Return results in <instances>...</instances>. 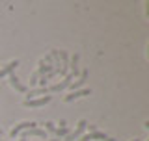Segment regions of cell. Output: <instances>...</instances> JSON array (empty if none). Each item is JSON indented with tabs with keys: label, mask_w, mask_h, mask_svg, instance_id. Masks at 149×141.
Returning a JSON list of instances; mask_svg holds the SVG:
<instances>
[{
	"label": "cell",
	"mask_w": 149,
	"mask_h": 141,
	"mask_svg": "<svg viewBox=\"0 0 149 141\" xmlns=\"http://www.w3.org/2000/svg\"><path fill=\"white\" fill-rule=\"evenodd\" d=\"M32 128H37V123H34V121H24V123H19L11 128V132H9V138L15 139L21 132H24V130H32Z\"/></svg>",
	"instance_id": "6da1fadb"
},
{
	"label": "cell",
	"mask_w": 149,
	"mask_h": 141,
	"mask_svg": "<svg viewBox=\"0 0 149 141\" xmlns=\"http://www.w3.org/2000/svg\"><path fill=\"white\" fill-rule=\"evenodd\" d=\"M86 126H88V121L86 119H80L77 124V128H74V132H71L69 135H65L63 141H77L80 135H84V132H86Z\"/></svg>",
	"instance_id": "7a4b0ae2"
},
{
	"label": "cell",
	"mask_w": 149,
	"mask_h": 141,
	"mask_svg": "<svg viewBox=\"0 0 149 141\" xmlns=\"http://www.w3.org/2000/svg\"><path fill=\"white\" fill-rule=\"evenodd\" d=\"M50 95H45V97H37V98H32V100H24V106L26 108H41L45 104H49L50 102Z\"/></svg>",
	"instance_id": "3957f363"
},
{
	"label": "cell",
	"mask_w": 149,
	"mask_h": 141,
	"mask_svg": "<svg viewBox=\"0 0 149 141\" xmlns=\"http://www.w3.org/2000/svg\"><path fill=\"white\" fill-rule=\"evenodd\" d=\"M73 82V74H67L60 84H54V86H50V87H47V91H50V93H58V91H63V89H67L69 87V84Z\"/></svg>",
	"instance_id": "277c9868"
},
{
	"label": "cell",
	"mask_w": 149,
	"mask_h": 141,
	"mask_svg": "<svg viewBox=\"0 0 149 141\" xmlns=\"http://www.w3.org/2000/svg\"><path fill=\"white\" fill-rule=\"evenodd\" d=\"M28 138H43L47 139V132L43 128H32V130H24L21 134V139H28Z\"/></svg>",
	"instance_id": "5b68a950"
},
{
	"label": "cell",
	"mask_w": 149,
	"mask_h": 141,
	"mask_svg": "<svg viewBox=\"0 0 149 141\" xmlns=\"http://www.w3.org/2000/svg\"><path fill=\"white\" fill-rule=\"evenodd\" d=\"M88 74H90V70L88 69H84V70H80V76H78V80H74V82H71L69 84V87L73 89V91H78L82 86H84V82L88 80Z\"/></svg>",
	"instance_id": "8992f818"
},
{
	"label": "cell",
	"mask_w": 149,
	"mask_h": 141,
	"mask_svg": "<svg viewBox=\"0 0 149 141\" xmlns=\"http://www.w3.org/2000/svg\"><path fill=\"white\" fill-rule=\"evenodd\" d=\"M78 59H80V56H78V54H73L71 59H69V74H73V78L80 74V69H78Z\"/></svg>",
	"instance_id": "52a82bcc"
},
{
	"label": "cell",
	"mask_w": 149,
	"mask_h": 141,
	"mask_svg": "<svg viewBox=\"0 0 149 141\" xmlns=\"http://www.w3.org/2000/svg\"><path fill=\"white\" fill-rule=\"evenodd\" d=\"M17 67H19V59H13V62H9V63L6 65V67H2V69H0V78L13 74V70H15Z\"/></svg>",
	"instance_id": "ba28073f"
},
{
	"label": "cell",
	"mask_w": 149,
	"mask_h": 141,
	"mask_svg": "<svg viewBox=\"0 0 149 141\" xmlns=\"http://www.w3.org/2000/svg\"><path fill=\"white\" fill-rule=\"evenodd\" d=\"M8 78H9V84H11V87H13V89H17L19 93H26V86L15 76V74H9Z\"/></svg>",
	"instance_id": "9c48e42d"
},
{
	"label": "cell",
	"mask_w": 149,
	"mask_h": 141,
	"mask_svg": "<svg viewBox=\"0 0 149 141\" xmlns=\"http://www.w3.org/2000/svg\"><path fill=\"white\" fill-rule=\"evenodd\" d=\"M91 95V89H78V91H73L71 95L65 97V102H73L74 98H80V97H88Z\"/></svg>",
	"instance_id": "30bf717a"
},
{
	"label": "cell",
	"mask_w": 149,
	"mask_h": 141,
	"mask_svg": "<svg viewBox=\"0 0 149 141\" xmlns=\"http://www.w3.org/2000/svg\"><path fill=\"white\" fill-rule=\"evenodd\" d=\"M52 70H54L52 65H47V63H43V59L39 62V67H37V74H39V76H45V74L52 73Z\"/></svg>",
	"instance_id": "8fae6325"
},
{
	"label": "cell",
	"mask_w": 149,
	"mask_h": 141,
	"mask_svg": "<svg viewBox=\"0 0 149 141\" xmlns=\"http://www.w3.org/2000/svg\"><path fill=\"white\" fill-rule=\"evenodd\" d=\"M47 93V87H39V89H30V93L26 95V100H32V98H37V95H43Z\"/></svg>",
	"instance_id": "7c38bea8"
},
{
	"label": "cell",
	"mask_w": 149,
	"mask_h": 141,
	"mask_svg": "<svg viewBox=\"0 0 149 141\" xmlns=\"http://www.w3.org/2000/svg\"><path fill=\"white\" fill-rule=\"evenodd\" d=\"M56 139H60V141H62V138H65V135H69V134H71V130H69L67 128V126H62V128H56Z\"/></svg>",
	"instance_id": "4fadbf2b"
},
{
	"label": "cell",
	"mask_w": 149,
	"mask_h": 141,
	"mask_svg": "<svg viewBox=\"0 0 149 141\" xmlns=\"http://www.w3.org/2000/svg\"><path fill=\"white\" fill-rule=\"evenodd\" d=\"M45 132H56V126H54V123L47 121V123H45Z\"/></svg>",
	"instance_id": "5bb4252c"
},
{
	"label": "cell",
	"mask_w": 149,
	"mask_h": 141,
	"mask_svg": "<svg viewBox=\"0 0 149 141\" xmlns=\"http://www.w3.org/2000/svg\"><path fill=\"white\" fill-rule=\"evenodd\" d=\"M37 80H39V74H37V70H36V73H32V76H30V86H36Z\"/></svg>",
	"instance_id": "9a60e30c"
},
{
	"label": "cell",
	"mask_w": 149,
	"mask_h": 141,
	"mask_svg": "<svg viewBox=\"0 0 149 141\" xmlns=\"http://www.w3.org/2000/svg\"><path fill=\"white\" fill-rule=\"evenodd\" d=\"M77 141H90V138H88V134H84V135H80Z\"/></svg>",
	"instance_id": "2e32d148"
},
{
	"label": "cell",
	"mask_w": 149,
	"mask_h": 141,
	"mask_svg": "<svg viewBox=\"0 0 149 141\" xmlns=\"http://www.w3.org/2000/svg\"><path fill=\"white\" fill-rule=\"evenodd\" d=\"M2 135H4V130H2V128H0V138H2Z\"/></svg>",
	"instance_id": "e0dca14e"
},
{
	"label": "cell",
	"mask_w": 149,
	"mask_h": 141,
	"mask_svg": "<svg viewBox=\"0 0 149 141\" xmlns=\"http://www.w3.org/2000/svg\"><path fill=\"white\" fill-rule=\"evenodd\" d=\"M49 141H60V139H56V138H52V139H49Z\"/></svg>",
	"instance_id": "ac0fdd59"
},
{
	"label": "cell",
	"mask_w": 149,
	"mask_h": 141,
	"mask_svg": "<svg viewBox=\"0 0 149 141\" xmlns=\"http://www.w3.org/2000/svg\"><path fill=\"white\" fill-rule=\"evenodd\" d=\"M130 141H142V139H130Z\"/></svg>",
	"instance_id": "d6986e66"
},
{
	"label": "cell",
	"mask_w": 149,
	"mask_h": 141,
	"mask_svg": "<svg viewBox=\"0 0 149 141\" xmlns=\"http://www.w3.org/2000/svg\"><path fill=\"white\" fill-rule=\"evenodd\" d=\"M142 141H143V139H142Z\"/></svg>",
	"instance_id": "ffe728a7"
}]
</instances>
